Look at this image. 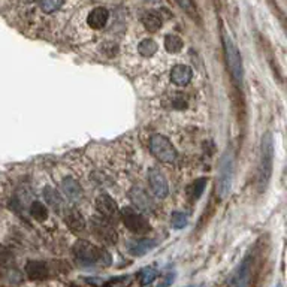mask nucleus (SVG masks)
I'll list each match as a JSON object with an SVG mask.
<instances>
[{"label": "nucleus", "mask_w": 287, "mask_h": 287, "mask_svg": "<svg viewBox=\"0 0 287 287\" xmlns=\"http://www.w3.org/2000/svg\"><path fill=\"white\" fill-rule=\"evenodd\" d=\"M133 283L132 275H121V277H115L108 281H104L102 287H129Z\"/></svg>", "instance_id": "nucleus-24"}, {"label": "nucleus", "mask_w": 287, "mask_h": 287, "mask_svg": "<svg viewBox=\"0 0 287 287\" xmlns=\"http://www.w3.org/2000/svg\"><path fill=\"white\" fill-rule=\"evenodd\" d=\"M26 274L32 280H44L48 277V266L45 262L32 260L26 265Z\"/></svg>", "instance_id": "nucleus-15"}, {"label": "nucleus", "mask_w": 287, "mask_h": 287, "mask_svg": "<svg viewBox=\"0 0 287 287\" xmlns=\"http://www.w3.org/2000/svg\"><path fill=\"white\" fill-rule=\"evenodd\" d=\"M205 187H207V178H198V179L190 185V198L195 199V201L199 199V198L202 196Z\"/></svg>", "instance_id": "nucleus-25"}, {"label": "nucleus", "mask_w": 287, "mask_h": 287, "mask_svg": "<svg viewBox=\"0 0 287 287\" xmlns=\"http://www.w3.org/2000/svg\"><path fill=\"white\" fill-rule=\"evenodd\" d=\"M130 198H132L133 204H135L138 208H141V210H148V208L151 207V199L147 196V193H145L144 190H141V188H138V187L132 190Z\"/></svg>", "instance_id": "nucleus-19"}, {"label": "nucleus", "mask_w": 287, "mask_h": 287, "mask_svg": "<svg viewBox=\"0 0 287 287\" xmlns=\"http://www.w3.org/2000/svg\"><path fill=\"white\" fill-rule=\"evenodd\" d=\"M120 217L124 223V226L133 233H139V235H145L151 230V226L148 223V220L139 214L138 211H135L132 207H124L120 211Z\"/></svg>", "instance_id": "nucleus-6"}, {"label": "nucleus", "mask_w": 287, "mask_h": 287, "mask_svg": "<svg viewBox=\"0 0 287 287\" xmlns=\"http://www.w3.org/2000/svg\"><path fill=\"white\" fill-rule=\"evenodd\" d=\"M187 287H201V286H187Z\"/></svg>", "instance_id": "nucleus-32"}, {"label": "nucleus", "mask_w": 287, "mask_h": 287, "mask_svg": "<svg viewBox=\"0 0 287 287\" xmlns=\"http://www.w3.org/2000/svg\"><path fill=\"white\" fill-rule=\"evenodd\" d=\"M148 184L151 187V192L154 193L156 198L165 199L169 193V184L165 175L156 168H150L148 171Z\"/></svg>", "instance_id": "nucleus-7"}, {"label": "nucleus", "mask_w": 287, "mask_h": 287, "mask_svg": "<svg viewBox=\"0 0 287 287\" xmlns=\"http://www.w3.org/2000/svg\"><path fill=\"white\" fill-rule=\"evenodd\" d=\"M272 166H274V138L272 133L268 132L262 138L260 144V163H259V182L263 188L271 175H272Z\"/></svg>", "instance_id": "nucleus-2"}, {"label": "nucleus", "mask_w": 287, "mask_h": 287, "mask_svg": "<svg viewBox=\"0 0 287 287\" xmlns=\"http://www.w3.org/2000/svg\"><path fill=\"white\" fill-rule=\"evenodd\" d=\"M192 67L187 64H176L171 70V81L178 87H185L192 81Z\"/></svg>", "instance_id": "nucleus-12"}, {"label": "nucleus", "mask_w": 287, "mask_h": 287, "mask_svg": "<svg viewBox=\"0 0 287 287\" xmlns=\"http://www.w3.org/2000/svg\"><path fill=\"white\" fill-rule=\"evenodd\" d=\"M73 256L76 262L85 268L94 266H110L111 265V254L98 245H93L88 241H78L73 245Z\"/></svg>", "instance_id": "nucleus-1"}, {"label": "nucleus", "mask_w": 287, "mask_h": 287, "mask_svg": "<svg viewBox=\"0 0 287 287\" xmlns=\"http://www.w3.org/2000/svg\"><path fill=\"white\" fill-rule=\"evenodd\" d=\"M30 214L35 220L38 222H45L48 219V208L45 207V204L42 202H33L30 207Z\"/></svg>", "instance_id": "nucleus-22"}, {"label": "nucleus", "mask_w": 287, "mask_h": 287, "mask_svg": "<svg viewBox=\"0 0 287 287\" xmlns=\"http://www.w3.org/2000/svg\"><path fill=\"white\" fill-rule=\"evenodd\" d=\"M233 179V154L228 150L220 163H219V173H217V195L220 199H225L230 192Z\"/></svg>", "instance_id": "nucleus-4"}, {"label": "nucleus", "mask_w": 287, "mask_h": 287, "mask_svg": "<svg viewBox=\"0 0 287 287\" xmlns=\"http://www.w3.org/2000/svg\"><path fill=\"white\" fill-rule=\"evenodd\" d=\"M94 208L99 213V216L107 219V220H113L118 214L117 202L110 195H99L94 201Z\"/></svg>", "instance_id": "nucleus-8"}, {"label": "nucleus", "mask_w": 287, "mask_h": 287, "mask_svg": "<svg viewBox=\"0 0 287 287\" xmlns=\"http://www.w3.org/2000/svg\"><path fill=\"white\" fill-rule=\"evenodd\" d=\"M141 21H142L144 27H145L148 32H151V33L159 32V30L162 29V26H163V20H162L160 14H159V12H154V11L145 12V14L142 15V18H141Z\"/></svg>", "instance_id": "nucleus-16"}, {"label": "nucleus", "mask_w": 287, "mask_h": 287, "mask_svg": "<svg viewBox=\"0 0 287 287\" xmlns=\"http://www.w3.org/2000/svg\"><path fill=\"white\" fill-rule=\"evenodd\" d=\"M157 245V241L156 239H150V238H142V239H136V241H132L127 244V250L130 254L136 256V257H141L144 254H147L150 250H153L154 247Z\"/></svg>", "instance_id": "nucleus-11"}, {"label": "nucleus", "mask_w": 287, "mask_h": 287, "mask_svg": "<svg viewBox=\"0 0 287 287\" xmlns=\"http://www.w3.org/2000/svg\"><path fill=\"white\" fill-rule=\"evenodd\" d=\"M44 196H45V199H47V202H48V205L51 207V208H54L57 213L60 211H63V199L60 198V193H58L56 188H53V187H45V190H44Z\"/></svg>", "instance_id": "nucleus-18"}, {"label": "nucleus", "mask_w": 287, "mask_h": 287, "mask_svg": "<svg viewBox=\"0 0 287 287\" xmlns=\"http://www.w3.org/2000/svg\"><path fill=\"white\" fill-rule=\"evenodd\" d=\"M64 0H39V8L45 14H53L63 6Z\"/></svg>", "instance_id": "nucleus-26"}, {"label": "nucleus", "mask_w": 287, "mask_h": 287, "mask_svg": "<svg viewBox=\"0 0 287 287\" xmlns=\"http://www.w3.org/2000/svg\"><path fill=\"white\" fill-rule=\"evenodd\" d=\"M250 263H251L250 256H247L239 263V266L236 268V271L230 277V287H248V283H250Z\"/></svg>", "instance_id": "nucleus-9"}, {"label": "nucleus", "mask_w": 287, "mask_h": 287, "mask_svg": "<svg viewBox=\"0 0 287 287\" xmlns=\"http://www.w3.org/2000/svg\"><path fill=\"white\" fill-rule=\"evenodd\" d=\"M223 47H225L226 64H228L230 76H232V79L235 81L236 85H241L242 79H244L242 58H241V54H239L236 45L233 44V41L230 39V36L228 33H223Z\"/></svg>", "instance_id": "nucleus-3"}, {"label": "nucleus", "mask_w": 287, "mask_h": 287, "mask_svg": "<svg viewBox=\"0 0 287 287\" xmlns=\"http://www.w3.org/2000/svg\"><path fill=\"white\" fill-rule=\"evenodd\" d=\"M157 275H159V272H157L156 268H153V266H147V268H144V269L139 272L141 284H142V286H148V284H151V283L157 278Z\"/></svg>", "instance_id": "nucleus-23"}, {"label": "nucleus", "mask_w": 287, "mask_h": 287, "mask_svg": "<svg viewBox=\"0 0 287 287\" xmlns=\"http://www.w3.org/2000/svg\"><path fill=\"white\" fill-rule=\"evenodd\" d=\"M173 280H175V274L171 272L168 274V277H163V280L157 284V287H169L173 283Z\"/></svg>", "instance_id": "nucleus-31"}, {"label": "nucleus", "mask_w": 287, "mask_h": 287, "mask_svg": "<svg viewBox=\"0 0 287 287\" xmlns=\"http://www.w3.org/2000/svg\"><path fill=\"white\" fill-rule=\"evenodd\" d=\"M188 105V101L185 98V94H175L172 99V107L175 110H184L187 108Z\"/></svg>", "instance_id": "nucleus-29"}, {"label": "nucleus", "mask_w": 287, "mask_h": 287, "mask_svg": "<svg viewBox=\"0 0 287 287\" xmlns=\"http://www.w3.org/2000/svg\"><path fill=\"white\" fill-rule=\"evenodd\" d=\"M173 229H182L187 226V217L184 213H173L172 220H171Z\"/></svg>", "instance_id": "nucleus-27"}, {"label": "nucleus", "mask_w": 287, "mask_h": 287, "mask_svg": "<svg viewBox=\"0 0 287 287\" xmlns=\"http://www.w3.org/2000/svg\"><path fill=\"white\" fill-rule=\"evenodd\" d=\"M64 222H66L67 228L75 233H79L85 229V220H84L82 214L75 208H69L64 213Z\"/></svg>", "instance_id": "nucleus-13"}, {"label": "nucleus", "mask_w": 287, "mask_h": 287, "mask_svg": "<svg viewBox=\"0 0 287 287\" xmlns=\"http://www.w3.org/2000/svg\"><path fill=\"white\" fill-rule=\"evenodd\" d=\"M94 235H98L102 241L115 244L117 241V233L114 229L108 225V223H102V222H94Z\"/></svg>", "instance_id": "nucleus-17"}, {"label": "nucleus", "mask_w": 287, "mask_h": 287, "mask_svg": "<svg viewBox=\"0 0 287 287\" xmlns=\"http://www.w3.org/2000/svg\"><path fill=\"white\" fill-rule=\"evenodd\" d=\"M277 287H283V286H281V284H278V286H277Z\"/></svg>", "instance_id": "nucleus-33"}, {"label": "nucleus", "mask_w": 287, "mask_h": 287, "mask_svg": "<svg viewBox=\"0 0 287 287\" xmlns=\"http://www.w3.org/2000/svg\"><path fill=\"white\" fill-rule=\"evenodd\" d=\"M184 47V41L178 35H168L165 38V48L171 54H178Z\"/></svg>", "instance_id": "nucleus-20"}, {"label": "nucleus", "mask_w": 287, "mask_h": 287, "mask_svg": "<svg viewBox=\"0 0 287 287\" xmlns=\"http://www.w3.org/2000/svg\"><path fill=\"white\" fill-rule=\"evenodd\" d=\"M175 2H176V5H178L182 11H185L188 15H195V14H196V8H195L193 0H175Z\"/></svg>", "instance_id": "nucleus-28"}, {"label": "nucleus", "mask_w": 287, "mask_h": 287, "mask_svg": "<svg viewBox=\"0 0 287 287\" xmlns=\"http://www.w3.org/2000/svg\"><path fill=\"white\" fill-rule=\"evenodd\" d=\"M61 190L72 202H78L82 198V188L79 182L73 178H64L61 182Z\"/></svg>", "instance_id": "nucleus-14"}, {"label": "nucleus", "mask_w": 287, "mask_h": 287, "mask_svg": "<svg viewBox=\"0 0 287 287\" xmlns=\"http://www.w3.org/2000/svg\"><path fill=\"white\" fill-rule=\"evenodd\" d=\"M150 150L153 153V156L163 162V163H172L176 160L178 157V153L175 150V147L172 145V142L163 136V135H153L151 139H150Z\"/></svg>", "instance_id": "nucleus-5"}, {"label": "nucleus", "mask_w": 287, "mask_h": 287, "mask_svg": "<svg viewBox=\"0 0 287 287\" xmlns=\"http://www.w3.org/2000/svg\"><path fill=\"white\" fill-rule=\"evenodd\" d=\"M110 18V11L104 6H96L93 8L88 15H87V24L93 29V30H101L107 26Z\"/></svg>", "instance_id": "nucleus-10"}, {"label": "nucleus", "mask_w": 287, "mask_h": 287, "mask_svg": "<svg viewBox=\"0 0 287 287\" xmlns=\"http://www.w3.org/2000/svg\"><path fill=\"white\" fill-rule=\"evenodd\" d=\"M11 260H12V253L8 248H5L3 245H0V263L8 265Z\"/></svg>", "instance_id": "nucleus-30"}, {"label": "nucleus", "mask_w": 287, "mask_h": 287, "mask_svg": "<svg viewBox=\"0 0 287 287\" xmlns=\"http://www.w3.org/2000/svg\"><path fill=\"white\" fill-rule=\"evenodd\" d=\"M138 50H139V54L142 57H153L157 53V42L153 39H144V41H141Z\"/></svg>", "instance_id": "nucleus-21"}]
</instances>
